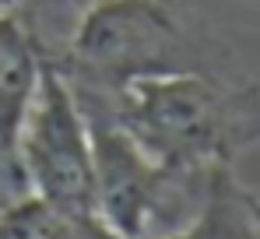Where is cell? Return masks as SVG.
<instances>
[{"instance_id": "obj_5", "label": "cell", "mask_w": 260, "mask_h": 239, "mask_svg": "<svg viewBox=\"0 0 260 239\" xmlns=\"http://www.w3.org/2000/svg\"><path fill=\"white\" fill-rule=\"evenodd\" d=\"M0 239H116L99 218H74L53 204L28 197L0 211Z\"/></svg>"}, {"instance_id": "obj_3", "label": "cell", "mask_w": 260, "mask_h": 239, "mask_svg": "<svg viewBox=\"0 0 260 239\" xmlns=\"http://www.w3.org/2000/svg\"><path fill=\"white\" fill-rule=\"evenodd\" d=\"M18 159L32 197L74 218H95L91 127L74 88L53 64H43L36 99L18 137Z\"/></svg>"}, {"instance_id": "obj_6", "label": "cell", "mask_w": 260, "mask_h": 239, "mask_svg": "<svg viewBox=\"0 0 260 239\" xmlns=\"http://www.w3.org/2000/svg\"><path fill=\"white\" fill-rule=\"evenodd\" d=\"M18 4H21V0H0V14H11Z\"/></svg>"}, {"instance_id": "obj_1", "label": "cell", "mask_w": 260, "mask_h": 239, "mask_svg": "<svg viewBox=\"0 0 260 239\" xmlns=\"http://www.w3.org/2000/svg\"><path fill=\"white\" fill-rule=\"evenodd\" d=\"M116 120L137 148L169 169L236 165L260 144V84L229 81L218 71H179L134 81L113 99H85Z\"/></svg>"}, {"instance_id": "obj_2", "label": "cell", "mask_w": 260, "mask_h": 239, "mask_svg": "<svg viewBox=\"0 0 260 239\" xmlns=\"http://www.w3.org/2000/svg\"><path fill=\"white\" fill-rule=\"evenodd\" d=\"M56 71L74 95L113 99L134 81L215 67L176 0H88Z\"/></svg>"}, {"instance_id": "obj_4", "label": "cell", "mask_w": 260, "mask_h": 239, "mask_svg": "<svg viewBox=\"0 0 260 239\" xmlns=\"http://www.w3.org/2000/svg\"><path fill=\"white\" fill-rule=\"evenodd\" d=\"M43 56L36 53L14 14H0V211L25 200L28 180L18 159V137L36 99Z\"/></svg>"}]
</instances>
